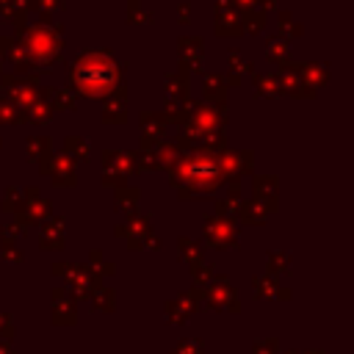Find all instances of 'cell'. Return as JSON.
<instances>
[{
    "label": "cell",
    "instance_id": "23",
    "mask_svg": "<svg viewBox=\"0 0 354 354\" xmlns=\"http://www.w3.org/2000/svg\"><path fill=\"white\" fill-rule=\"evenodd\" d=\"M61 152H66L75 163H77V160H88V155H91V141H88L86 136H66Z\"/></svg>",
    "mask_w": 354,
    "mask_h": 354
},
{
    "label": "cell",
    "instance_id": "26",
    "mask_svg": "<svg viewBox=\"0 0 354 354\" xmlns=\"http://www.w3.org/2000/svg\"><path fill=\"white\" fill-rule=\"evenodd\" d=\"M50 105L53 111H77V97L69 91V88H50Z\"/></svg>",
    "mask_w": 354,
    "mask_h": 354
},
{
    "label": "cell",
    "instance_id": "38",
    "mask_svg": "<svg viewBox=\"0 0 354 354\" xmlns=\"http://www.w3.org/2000/svg\"><path fill=\"white\" fill-rule=\"evenodd\" d=\"M241 196H227V199H218L216 202V210L224 216V218H232V216H238L241 213Z\"/></svg>",
    "mask_w": 354,
    "mask_h": 354
},
{
    "label": "cell",
    "instance_id": "43",
    "mask_svg": "<svg viewBox=\"0 0 354 354\" xmlns=\"http://www.w3.org/2000/svg\"><path fill=\"white\" fill-rule=\"evenodd\" d=\"M11 44H14V36H0V55H3V61H6V53L11 50Z\"/></svg>",
    "mask_w": 354,
    "mask_h": 354
},
{
    "label": "cell",
    "instance_id": "30",
    "mask_svg": "<svg viewBox=\"0 0 354 354\" xmlns=\"http://www.w3.org/2000/svg\"><path fill=\"white\" fill-rule=\"evenodd\" d=\"M22 122H28V113L19 111L6 97H0V124H22Z\"/></svg>",
    "mask_w": 354,
    "mask_h": 354
},
{
    "label": "cell",
    "instance_id": "25",
    "mask_svg": "<svg viewBox=\"0 0 354 354\" xmlns=\"http://www.w3.org/2000/svg\"><path fill=\"white\" fill-rule=\"evenodd\" d=\"M277 30H279V36H285V39L290 41V39H299V36L304 33V25L296 22L290 11L282 8V11H277Z\"/></svg>",
    "mask_w": 354,
    "mask_h": 354
},
{
    "label": "cell",
    "instance_id": "11",
    "mask_svg": "<svg viewBox=\"0 0 354 354\" xmlns=\"http://www.w3.org/2000/svg\"><path fill=\"white\" fill-rule=\"evenodd\" d=\"M227 91H230V86L224 83L221 72H205L202 75V102L216 105V108H227Z\"/></svg>",
    "mask_w": 354,
    "mask_h": 354
},
{
    "label": "cell",
    "instance_id": "42",
    "mask_svg": "<svg viewBox=\"0 0 354 354\" xmlns=\"http://www.w3.org/2000/svg\"><path fill=\"white\" fill-rule=\"evenodd\" d=\"M257 3L260 0H232L235 11H252V8H257Z\"/></svg>",
    "mask_w": 354,
    "mask_h": 354
},
{
    "label": "cell",
    "instance_id": "5",
    "mask_svg": "<svg viewBox=\"0 0 354 354\" xmlns=\"http://www.w3.org/2000/svg\"><path fill=\"white\" fill-rule=\"evenodd\" d=\"M0 88L6 91V100L8 102H14L19 111H28L36 100L50 97V88L53 86H41V83L28 80V77H19L14 72H0Z\"/></svg>",
    "mask_w": 354,
    "mask_h": 354
},
{
    "label": "cell",
    "instance_id": "19",
    "mask_svg": "<svg viewBox=\"0 0 354 354\" xmlns=\"http://www.w3.org/2000/svg\"><path fill=\"white\" fill-rule=\"evenodd\" d=\"M266 58L274 61V64H279V66H288L293 61L290 58V41L285 36H279V33L268 36V41H266Z\"/></svg>",
    "mask_w": 354,
    "mask_h": 354
},
{
    "label": "cell",
    "instance_id": "16",
    "mask_svg": "<svg viewBox=\"0 0 354 354\" xmlns=\"http://www.w3.org/2000/svg\"><path fill=\"white\" fill-rule=\"evenodd\" d=\"M163 88H166V97H169V100H185V97H191V94H188V88H191V75L177 66L174 72H166V75H163Z\"/></svg>",
    "mask_w": 354,
    "mask_h": 354
},
{
    "label": "cell",
    "instance_id": "28",
    "mask_svg": "<svg viewBox=\"0 0 354 354\" xmlns=\"http://www.w3.org/2000/svg\"><path fill=\"white\" fill-rule=\"evenodd\" d=\"M28 122H33V124H44V122H50L53 119V105H50V97H41V100H36L28 111Z\"/></svg>",
    "mask_w": 354,
    "mask_h": 354
},
{
    "label": "cell",
    "instance_id": "39",
    "mask_svg": "<svg viewBox=\"0 0 354 354\" xmlns=\"http://www.w3.org/2000/svg\"><path fill=\"white\" fill-rule=\"evenodd\" d=\"M22 205V191L17 185H8L3 194V210H17Z\"/></svg>",
    "mask_w": 354,
    "mask_h": 354
},
{
    "label": "cell",
    "instance_id": "35",
    "mask_svg": "<svg viewBox=\"0 0 354 354\" xmlns=\"http://www.w3.org/2000/svg\"><path fill=\"white\" fill-rule=\"evenodd\" d=\"M47 213H50V202L39 199V194H36V196H28V207H25V216H19V221L22 218H41Z\"/></svg>",
    "mask_w": 354,
    "mask_h": 354
},
{
    "label": "cell",
    "instance_id": "34",
    "mask_svg": "<svg viewBox=\"0 0 354 354\" xmlns=\"http://www.w3.org/2000/svg\"><path fill=\"white\" fill-rule=\"evenodd\" d=\"M133 163H136V171H155L160 169L152 149H133Z\"/></svg>",
    "mask_w": 354,
    "mask_h": 354
},
{
    "label": "cell",
    "instance_id": "7",
    "mask_svg": "<svg viewBox=\"0 0 354 354\" xmlns=\"http://www.w3.org/2000/svg\"><path fill=\"white\" fill-rule=\"evenodd\" d=\"M177 58L180 69L188 75H199L205 61V39L202 36H180L177 39Z\"/></svg>",
    "mask_w": 354,
    "mask_h": 354
},
{
    "label": "cell",
    "instance_id": "8",
    "mask_svg": "<svg viewBox=\"0 0 354 354\" xmlns=\"http://www.w3.org/2000/svg\"><path fill=\"white\" fill-rule=\"evenodd\" d=\"M221 160V171H224V180H241L243 174H252L254 169V152L252 149H224L218 155Z\"/></svg>",
    "mask_w": 354,
    "mask_h": 354
},
{
    "label": "cell",
    "instance_id": "47",
    "mask_svg": "<svg viewBox=\"0 0 354 354\" xmlns=\"http://www.w3.org/2000/svg\"><path fill=\"white\" fill-rule=\"evenodd\" d=\"M0 147H3V141H0Z\"/></svg>",
    "mask_w": 354,
    "mask_h": 354
},
{
    "label": "cell",
    "instance_id": "41",
    "mask_svg": "<svg viewBox=\"0 0 354 354\" xmlns=\"http://www.w3.org/2000/svg\"><path fill=\"white\" fill-rule=\"evenodd\" d=\"M102 185L122 188V185H124V177H122V174H108V171H102Z\"/></svg>",
    "mask_w": 354,
    "mask_h": 354
},
{
    "label": "cell",
    "instance_id": "18",
    "mask_svg": "<svg viewBox=\"0 0 354 354\" xmlns=\"http://www.w3.org/2000/svg\"><path fill=\"white\" fill-rule=\"evenodd\" d=\"M191 105H194V97H185V100H166L160 116H163L166 124H177V127H183L185 119H188Z\"/></svg>",
    "mask_w": 354,
    "mask_h": 354
},
{
    "label": "cell",
    "instance_id": "21",
    "mask_svg": "<svg viewBox=\"0 0 354 354\" xmlns=\"http://www.w3.org/2000/svg\"><path fill=\"white\" fill-rule=\"evenodd\" d=\"M252 83H254V94L257 97H266V100H274L279 97V80H277V72H252Z\"/></svg>",
    "mask_w": 354,
    "mask_h": 354
},
{
    "label": "cell",
    "instance_id": "6",
    "mask_svg": "<svg viewBox=\"0 0 354 354\" xmlns=\"http://www.w3.org/2000/svg\"><path fill=\"white\" fill-rule=\"evenodd\" d=\"M39 166V171L41 174H47L50 180H53V185H75L77 183V177H75V160L66 155V152H53L50 158H44L41 163H36Z\"/></svg>",
    "mask_w": 354,
    "mask_h": 354
},
{
    "label": "cell",
    "instance_id": "33",
    "mask_svg": "<svg viewBox=\"0 0 354 354\" xmlns=\"http://www.w3.org/2000/svg\"><path fill=\"white\" fill-rule=\"evenodd\" d=\"M127 22L130 25H149L152 22V11H147L141 6V0H127Z\"/></svg>",
    "mask_w": 354,
    "mask_h": 354
},
{
    "label": "cell",
    "instance_id": "3",
    "mask_svg": "<svg viewBox=\"0 0 354 354\" xmlns=\"http://www.w3.org/2000/svg\"><path fill=\"white\" fill-rule=\"evenodd\" d=\"M28 58L33 61V66L39 72L44 69H53L61 55H64V25L61 22H50V25H28L25 36L17 39Z\"/></svg>",
    "mask_w": 354,
    "mask_h": 354
},
{
    "label": "cell",
    "instance_id": "46",
    "mask_svg": "<svg viewBox=\"0 0 354 354\" xmlns=\"http://www.w3.org/2000/svg\"><path fill=\"white\" fill-rule=\"evenodd\" d=\"M3 64H6V61H3V55H0V72H3Z\"/></svg>",
    "mask_w": 354,
    "mask_h": 354
},
{
    "label": "cell",
    "instance_id": "15",
    "mask_svg": "<svg viewBox=\"0 0 354 354\" xmlns=\"http://www.w3.org/2000/svg\"><path fill=\"white\" fill-rule=\"evenodd\" d=\"M252 191H254V202H260L263 207L268 202V210L277 207V177L274 174H254L252 177Z\"/></svg>",
    "mask_w": 354,
    "mask_h": 354
},
{
    "label": "cell",
    "instance_id": "32",
    "mask_svg": "<svg viewBox=\"0 0 354 354\" xmlns=\"http://www.w3.org/2000/svg\"><path fill=\"white\" fill-rule=\"evenodd\" d=\"M138 196H141V191L136 185H122V188H116V207L119 210H133Z\"/></svg>",
    "mask_w": 354,
    "mask_h": 354
},
{
    "label": "cell",
    "instance_id": "2",
    "mask_svg": "<svg viewBox=\"0 0 354 354\" xmlns=\"http://www.w3.org/2000/svg\"><path fill=\"white\" fill-rule=\"evenodd\" d=\"M166 171H169V183L177 188V194L183 199H191V196H199V194H213L227 183L218 155L207 152L202 147H194L191 152H183Z\"/></svg>",
    "mask_w": 354,
    "mask_h": 354
},
{
    "label": "cell",
    "instance_id": "14",
    "mask_svg": "<svg viewBox=\"0 0 354 354\" xmlns=\"http://www.w3.org/2000/svg\"><path fill=\"white\" fill-rule=\"evenodd\" d=\"M0 14L14 25V39H22L28 30V11L25 0H0Z\"/></svg>",
    "mask_w": 354,
    "mask_h": 354
},
{
    "label": "cell",
    "instance_id": "40",
    "mask_svg": "<svg viewBox=\"0 0 354 354\" xmlns=\"http://www.w3.org/2000/svg\"><path fill=\"white\" fill-rule=\"evenodd\" d=\"M177 19L185 25V22H191V3L188 0H183L180 6H177Z\"/></svg>",
    "mask_w": 354,
    "mask_h": 354
},
{
    "label": "cell",
    "instance_id": "20",
    "mask_svg": "<svg viewBox=\"0 0 354 354\" xmlns=\"http://www.w3.org/2000/svg\"><path fill=\"white\" fill-rule=\"evenodd\" d=\"M53 155V138L50 136H28L25 138V158L30 163H41Z\"/></svg>",
    "mask_w": 354,
    "mask_h": 354
},
{
    "label": "cell",
    "instance_id": "13",
    "mask_svg": "<svg viewBox=\"0 0 354 354\" xmlns=\"http://www.w3.org/2000/svg\"><path fill=\"white\" fill-rule=\"evenodd\" d=\"M277 80H279V91L288 94V97H293V100H313V97H315V91L307 88V86L299 80V75H296L293 69H288V66H279Z\"/></svg>",
    "mask_w": 354,
    "mask_h": 354
},
{
    "label": "cell",
    "instance_id": "27",
    "mask_svg": "<svg viewBox=\"0 0 354 354\" xmlns=\"http://www.w3.org/2000/svg\"><path fill=\"white\" fill-rule=\"evenodd\" d=\"M152 155H155V160H158V166H160V169H169V166L180 158V149L174 147V141H166V138H163L160 144H155V147H152Z\"/></svg>",
    "mask_w": 354,
    "mask_h": 354
},
{
    "label": "cell",
    "instance_id": "12",
    "mask_svg": "<svg viewBox=\"0 0 354 354\" xmlns=\"http://www.w3.org/2000/svg\"><path fill=\"white\" fill-rule=\"evenodd\" d=\"M100 163L108 174H133L136 171V163H133V149H102L100 152Z\"/></svg>",
    "mask_w": 354,
    "mask_h": 354
},
{
    "label": "cell",
    "instance_id": "1",
    "mask_svg": "<svg viewBox=\"0 0 354 354\" xmlns=\"http://www.w3.org/2000/svg\"><path fill=\"white\" fill-rule=\"evenodd\" d=\"M124 83V64L111 47L77 53L66 66V86L75 97L108 100Z\"/></svg>",
    "mask_w": 354,
    "mask_h": 354
},
{
    "label": "cell",
    "instance_id": "9",
    "mask_svg": "<svg viewBox=\"0 0 354 354\" xmlns=\"http://www.w3.org/2000/svg\"><path fill=\"white\" fill-rule=\"evenodd\" d=\"M138 124H141V141H138V149H152L155 144H160L166 138V122L160 116V111H144L138 116Z\"/></svg>",
    "mask_w": 354,
    "mask_h": 354
},
{
    "label": "cell",
    "instance_id": "4",
    "mask_svg": "<svg viewBox=\"0 0 354 354\" xmlns=\"http://www.w3.org/2000/svg\"><path fill=\"white\" fill-rule=\"evenodd\" d=\"M227 122H230V111L227 108H216V105H207L202 100H194V105L188 111V119L180 127V133H185L188 138H194L196 147H199L202 138H207L213 133H224L227 130Z\"/></svg>",
    "mask_w": 354,
    "mask_h": 354
},
{
    "label": "cell",
    "instance_id": "44",
    "mask_svg": "<svg viewBox=\"0 0 354 354\" xmlns=\"http://www.w3.org/2000/svg\"><path fill=\"white\" fill-rule=\"evenodd\" d=\"M274 6H277V0H260V3H257V8H260V11H266V14H268Z\"/></svg>",
    "mask_w": 354,
    "mask_h": 354
},
{
    "label": "cell",
    "instance_id": "10",
    "mask_svg": "<svg viewBox=\"0 0 354 354\" xmlns=\"http://www.w3.org/2000/svg\"><path fill=\"white\" fill-rule=\"evenodd\" d=\"M288 69H293L299 75V80L313 91L326 86V80H329V64L326 61H290Z\"/></svg>",
    "mask_w": 354,
    "mask_h": 354
},
{
    "label": "cell",
    "instance_id": "36",
    "mask_svg": "<svg viewBox=\"0 0 354 354\" xmlns=\"http://www.w3.org/2000/svg\"><path fill=\"white\" fill-rule=\"evenodd\" d=\"M199 147H202V149H207V152L221 155L224 149H230V144H227V133H213V136L202 138V141H199Z\"/></svg>",
    "mask_w": 354,
    "mask_h": 354
},
{
    "label": "cell",
    "instance_id": "17",
    "mask_svg": "<svg viewBox=\"0 0 354 354\" xmlns=\"http://www.w3.org/2000/svg\"><path fill=\"white\" fill-rule=\"evenodd\" d=\"M213 30H216V36H241L243 33V28H241V11H235V8L216 11Z\"/></svg>",
    "mask_w": 354,
    "mask_h": 354
},
{
    "label": "cell",
    "instance_id": "24",
    "mask_svg": "<svg viewBox=\"0 0 354 354\" xmlns=\"http://www.w3.org/2000/svg\"><path fill=\"white\" fill-rule=\"evenodd\" d=\"M266 22H268V17H266V11H260V8L241 11V28H243L246 36H257V33H263V30H266Z\"/></svg>",
    "mask_w": 354,
    "mask_h": 354
},
{
    "label": "cell",
    "instance_id": "45",
    "mask_svg": "<svg viewBox=\"0 0 354 354\" xmlns=\"http://www.w3.org/2000/svg\"><path fill=\"white\" fill-rule=\"evenodd\" d=\"M227 8H235L232 0H216V11H227Z\"/></svg>",
    "mask_w": 354,
    "mask_h": 354
},
{
    "label": "cell",
    "instance_id": "31",
    "mask_svg": "<svg viewBox=\"0 0 354 354\" xmlns=\"http://www.w3.org/2000/svg\"><path fill=\"white\" fill-rule=\"evenodd\" d=\"M205 232H207V238L221 241V243H227V241H232V238H235L232 227H230V224H224V221H218V218H207ZM221 243H218V246H221Z\"/></svg>",
    "mask_w": 354,
    "mask_h": 354
},
{
    "label": "cell",
    "instance_id": "22",
    "mask_svg": "<svg viewBox=\"0 0 354 354\" xmlns=\"http://www.w3.org/2000/svg\"><path fill=\"white\" fill-rule=\"evenodd\" d=\"M100 119H102L105 124H124V122H127V102H124V100H116V97L105 100Z\"/></svg>",
    "mask_w": 354,
    "mask_h": 354
},
{
    "label": "cell",
    "instance_id": "29",
    "mask_svg": "<svg viewBox=\"0 0 354 354\" xmlns=\"http://www.w3.org/2000/svg\"><path fill=\"white\" fill-rule=\"evenodd\" d=\"M227 72L243 77V75H252V72H254V64H252L249 58H243L238 50H230V53H227Z\"/></svg>",
    "mask_w": 354,
    "mask_h": 354
},
{
    "label": "cell",
    "instance_id": "37",
    "mask_svg": "<svg viewBox=\"0 0 354 354\" xmlns=\"http://www.w3.org/2000/svg\"><path fill=\"white\" fill-rule=\"evenodd\" d=\"M238 216H243L249 224H260V221L266 218V207H263L260 202H254V199H252V202L241 205V213H238Z\"/></svg>",
    "mask_w": 354,
    "mask_h": 354
}]
</instances>
